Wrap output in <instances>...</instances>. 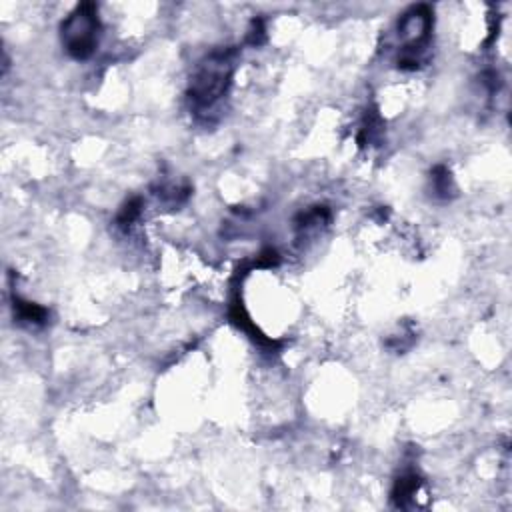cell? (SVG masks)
<instances>
[{
    "mask_svg": "<svg viewBox=\"0 0 512 512\" xmlns=\"http://www.w3.org/2000/svg\"><path fill=\"white\" fill-rule=\"evenodd\" d=\"M232 74L230 52H216L196 70L190 84V98L196 108L212 106L228 88Z\"/></svg>",
    "mask_w": 512,
    "mask_h": 512,
    "instance_id": "obj_1",
    "label": "cell"
},
{
    "mask_svg": "<svg viewBox=\"0 0 512 512\" xmlns=\"http://www.w3.org/2000/svg\"><path fill=\"white\" fill-rule=\"evenodd\" d=\"M100 22L94 4H80L62 24V44L74 58H88L98 44Z\"/></svg>",
    "mask_w": 512,
    "mask_h": 512,
    "instance_id": "obj_2",
    "label": "cell"
},
{
    "mask_svg": "<svg viewBox=\"0 0 512 512\" xmlns=\"http://www.w3.org/2000/svg\"><path fill=\"white\" fill-rule=\"evenodd\" d=\"M428 30H430V14L424 6L408 12L398 24V36L404 42V50L410 52L414 48H420L428 36Z\"/></svg>",
    "mask_w": 512,
    "mask_h": 512,
    "instance_id": "obj_3",
    "label": "cell"
},
{
    "mask_svg": "<svg viewBox=\"0 0 512 512\" xmlns=\"http://www.w3.org/2000/svg\"><path fill=\"white\" fill-rule=\"evenodd\" d=\"M16 312H18V318L24 320V322H42L46 318V310L32 304V302H24V300H16Z\"/></svg>",
    "mask_w": 512,
    "mask_h": 512,
    "instance_id": "obj_4",
    "label": "cell"
}]
</instances>
